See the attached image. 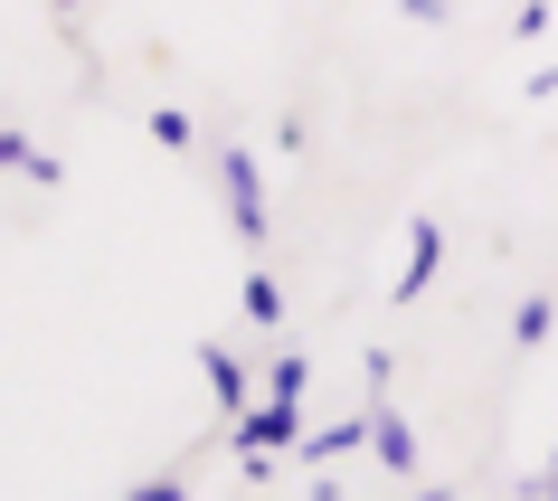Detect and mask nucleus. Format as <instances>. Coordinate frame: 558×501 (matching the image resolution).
<instances>
[{"label": "nucleus", "mask_w": 558, "mask_h": 501, "mask_svg": "<svg viewBox=\"0 0 558 501\" xmlns=\"http://www.w3.org/2000/svg\"><path fill=\"white\" fill-rule=\"evenodd\" d=\"M416 501H454V492H445V482H416Z\"/></svg>", "instance_id": "obj_14"}, {"label": "nucleus", "mask_w": 558, "mask_h": 501, "mask_svg": "<svg viewBox=\"0 0 558 501\" xmlns=\"http://www.w3.org/2000/svg\"><path fill=\"white\" fill-rule=\"evenodd\" d=\"M530 95H558V66H539V76H530Z\"/></svg>", "instance_id": "obj_13"}, {"label": "nucleus", "mask_w": 558, "mask_h": 501, "mask_svg": "<svg viewBox=\"0 0 558 501\" xmlns=\"http://www.w3.org/2000/svg\"><path fill=\"white\" fill-rule=\"evenodd\" d=\"M369 444V416H341V426H303V454L313 464H341V454H360Z\"/></svg>", "instance_id": "obj_6"}, {"label": "nucleus", "mask_w": 558, "mask_h": 501, "mask_svg": "<svg viewBox=\"0 0 558 501\" xmlns=\"http://www.w3.org/2000/svg\"><path fill=\"white\" fill-rule=\"evenodd\" d=\"M151 143H161V151H190L199 133H190V114H180V105H151Z\"/></svg>", "instance_id": "obj_9"}, {"label": "nucleus", "mask_w": 558, "mask_h": 501, "mask_svg": "<svg viewBox=\"0 0 558 501\" xmlns=\"http://www.w3.org/2000/svg\"><path fill=\"white\" fill-rule=\"evenodd\" d=\"M265 398H275V407H303V351L275 359V388H265Z\"/></svg>", "instance_id": "obj_10"}, {"label": "nucleus", "mask_w": 558, "mask_h": 501, "mask_svg": "<svg viewBox=\"0 0 558 501\" xmlns=\"http://www.w3.org/2000/svg\"><path fill=\"white\" fill-rule=\"evenodd\" d=\"M123 501H190V482H180V473H161V482H133Z\"/></svg>", "instance_id": "obj_12"}, {"label": "nucleus", "mask_w": 558, "mask_h": 501, "mask_svg": "<svg viewBox=\"0 0 558 501\" xmlns=\"http://www.w3.org/2000/svg\"><path fill=\"white\" fill-rule=\"evenodd\" d=\"M29 161H38V143L20 133V123H0V171H29Z\"/></svg>", "instance_id": "obj_11"}, {"label": "nucleus", "mask_w": 558, "mask_h": 501, "mask_svg": "<svg viewBox=\"0 0 558 501\" xmlns=\"http://www.w3.org/2000/svg\"><path fill=\"white\" fill-rule=\"evenodd\" d=\"M199 379L218 388V407H236V416L256 407V398H246V369H236V351H218V341H199Z\"/></svg>", "instance_id": "obj_5"}, {"label": "nucleus", "mask_w": 558, "mask_h": 501, "mask_svg": "<svg viewBox=\"0 0 558 501\" xmlns=\"http://www.w3.org/2000/svg\"><path fill=\"white\" fill-rule=\"evenodd\" d=\"M549 322H558V294L539 284V294H521V313H511V351H539L549 341Z\"/></svg>", "instance_id": "obj_7"}, {"label": "nucleus", "mask_w": 558, "mask_h": 501, "mask_svg": "<svg viewBox=\"0 0 558 501\" xmlns=\"http://www.w3.org/2000/svg\"><path fill=\"white\" fill-rule=\"evenodd\" d=\"M58 10H86V0H58Z\"/></svg>", "instance_id": "obj_16"}, {"label": "nucleus", "mask_w": 558, "mask_h": 501, "mask_svg": "<svg viewBox=\"0 0 558 501\" xmlns=\"http://www.w3.org/2000/svg\"><path fill=\"white\" fill-rule=\"evenodd\" d=\"M436 266H445V228H436V218H416V228H408V266H398V284H388V303H416L426 284H436Z\"/></svg>", "instance_id": "obj_2"}, {"label": "nucleus", "mask_w": 558, "mask_h": 501, "mask_svg": "<svg viewBox=\"0 0 558 501\" xmlns=\"http://www.w3.org/2000/svg\"><path fill=\"white\" fill-rule=\"evenodd\" d=\"M236 303H246V322H256V331H284V284H275V274H246V294H236Z\"/></svg>", "instance_id": "obj_8"}, {"label": "nucleus", "mask_w": 558, "mask_h": 501, "mask_svg": "<svg viewBox=\"0 0 558 501\" xmlns=\"http://www.w3.org/2000/svg\"><path fill=\"white\" fill-rule=\"evenodd\" d=\"M539 501H558V454H549V482H539Z\"/></svg>", "instance_id": "obj_15"}, {"label": "nucleus", "mask_w": 558, "mask_h": 501, "mask_svg": "<svg viewBox=\"0 0 558 501\" xmlns=\"http://www.w3.org/2000/svg\"><path fill=\"white\" fill-rule=\"evenodd\" d=\"M369 454H379L398 482H416V436H408V416H398V407H369Z\"/></svg>", "instance_id": "obj_4"}, {"label": "nucleus", "mask_w": 558, "mask_h": 501, "mask_svg": "<svg viewBox=\"0 0 558 501\" xmlns=\"http://www.w3.org/2000/svg\"><path fill=\"white\" fill-rule=\"evenodd\" d=\"M218 190H228V228H236V246H265V236H275V218H265V171H256V151H246V143L218 151Z\"/></svg>", "instance_id": "obj_1"}, {"label": "nucleus", "mask_w": 558, "mask_h": 501, "mask_svg": "<svg viewBox=\"0 0 558 501\" xmlns=\"http://www.w3.org/2000/svg\"><path fill=\"white\" fill-rule=\"evenodd\" d=\"M284 444H303V416H294V407H275V398H265V407L236 416V454H284Z\"/></svg>", "instance_id": "obj_3"}]
</instances>
